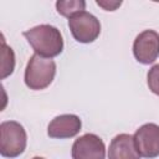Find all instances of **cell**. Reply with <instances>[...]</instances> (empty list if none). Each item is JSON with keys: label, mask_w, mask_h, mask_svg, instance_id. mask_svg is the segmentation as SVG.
<instances>
[{"label": "cell", "mask_w": 159, "mask_h": 159, "mask_svg": "<svg viewBox=\"0 0 159 159\" xmlns=\"http://www.w3.org/2000/svg\"><path fill=\"white\" fill-rule=\"evenodd\" d=\"M1 56H2V63H1V78H6L7 76H10L14 72V67H15V55L11 47L6 46L4 39H2V51H1Z\"/></svg>", "instance_id": "8fae6325"}, {"label": "cell", "mask_w": 159, "mask_h": 159, "mask_svg": "<svg viewBox=\"0 0 159 159\" xmlns=\"http://www.w3.org/2000/svg\"><path fill=\"white\" fill-rule=\"evenodd\" d=\"M82 128V122L76 114H60L47 125V135L55 139H67L77 135Z\"/></svg>", "instance_id": "ba28073f"}, {"label": "cell", "mask_w": 159, "mask_h": 159, "mask_svg": "<svg viewBox=\"0 0 159 159\" xmlns=\"http://www.w3.org/2000/svg\"><path fill=\"white\" fill-rule=\"evenodd\" d=\"M35 53L52 58L63 51V37L61 31L48 24L37 25L22 32Z\"/></svg>", "instance_id": "6da1fadb"}, {"label": "cell", "mask_w": 159, "mask_h": 159, "mask_svg": "<svg viewBox=\"0 0 159 159\" xmlns=\"http://www.w3.org/2000/svg\"><path fill=\"white\" fill-rule=\"evenodd\" d=\"M96 2H97L98 6L103 7L106 11H114L117 7H119L122 5V1H107V0L102 1V0H97Z\"/></svg>", "instance_id": "4fadbf2b"}, {"label": "cell", "mask_w": 159, "mask_h": 159, "mask_svg": "<svg viewBox=\"0 0 159 159\" xmlns=\"http://www.w3.org/2000/svg\"><path fill=\"white\" fill-rule=\"evenodd\" d=\"M68 27L77 42L91 43L101 34V22L91 12L81 11L68 19Z\"/></svg>", "instance_id": "277c9868"}, {"label": "cell", "mask_w": 159, "mask_h": 159, "mask_svg": "<svg viewBox=\"0 0 159 159\" xmlns=\"http://www.w3.org/2000/svg\"><path fill=\"white\" fill-rule=\"evenodd\" d=\"M134 144L140 157L153 159L159 157V125L145 123L139 127L134 135Z\"/></svg>", "instance_id": "8992f818"}, {"label": "cell", "mask_w": 159, "mask_h": 159, "mask_svg": "<svg viewBox=\"0 0 159 159\" xmlns=\"http://www.w3.org/2000/svg\"><path fill=\"white\" fill-rule=\"evenodd\" d=\"M133 55L142 65L153 63L159 57V34L154 30L138 34L133 42Z\"/></svg>", "instance_id": "5b68a950"}, {"label": "cell", "mask_w": 159, "mask_h": 159, "mask_svg": "<svg viewBox=\"0 0 159 159\" xmlns=\"http://www.w3.org/2000/svg\"><path fill=\"white\" fill-rule=\"evenodd\" d=\"M56 75V63L52 58L42 57L34 53L27 61L24 81L25 84L32 91H40L47 88Z\"/></svg>", "instance_id": "7a4b0ae2"}, {"label": "cell", "mask_w": 159, "mask_h": 159, "mask_svg": "<svg viewBox=\"0 0 159 159\" xmlns=\"http://www.w3.org/2000/svg\"><path fill=\"white\" fill-rule=\"evenodd\" d=\"M27 134L16 120H5L0 124V154L5 158H16L26 149Z\"/></svg>", "instance_id": "3957f363"}, {"label": "cell", "mask_w": 159, "mask_h": 159, "mask_svg": "<svg viewBox=\"0 0 159 159\" xmlns=\"http://www.w3.org/2000/svg\"><path fill=\"white\" fill-rule=\"evenodd\" d=\"M147 83L150 92L159 96V63L149 68L147 73Z\"/></svg>", "instance_id": "7c38bea8"}, {"label": "cell", "mask_w": 159, "mask_h": 159, "mask_svg": "<svg viewBox=\"0 0 159 159\" xmlns=\"http://www.w3.org/2000/svg\"><path fill=\"white\" fill-rule=\"evenodd\" d=\"M72 159H104V142L93 133H86L72 144Z\"/></svg>", "instance_id": "52a82bcc"}, {"label": "cell", "mask_w": 159, "mask_h": 159, "mask_svg": "<svg viewBox=\"0 0 159 159\" xmlns=\"http://www.w3.org/2000/svg\"><path fill=\"white\" fill-rule=\"evenodd\" d=\"M56 9L60 15L70 19L75 14L84 11L86 1H83V0H67V1L58 0V1H56Z\"/></svg>", "instance_id": "30bf717a"}, {"label": "cell", "mask_w": 159, "mask_h": 159, "mask_svg": "<svg viewBox=\"0 0 159 159\" xmlns=\"http://www.w3.org/2000/svg\"><path fill=\"white\" fill-rule=\"evenodd\" d=\"M32 159H45V158H42V157H34Z\"/></svg>", "instance_id": "5bb4252c"}, {"label": "cell", "mask_w": 159, "mask_h": 159, "mask_svg": "<svg viewBox=\"0 0 159 159\" xmlns=\"http://www.w3.org/2000/svg\"><path fill=\"white\" fill-rule=\"evenodd\" d=\"M108 159H140L133 135L127 133L116 135L109 143Z\"/></svg>", "instance_id": "9c48e42d"}]
</instances>
